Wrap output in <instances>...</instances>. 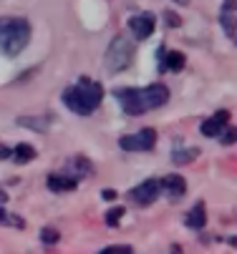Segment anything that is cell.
I'll use <instances>...</instances> for the list:
<instances>
[{
  "instance_id": "obj_5",
  "label": "cell",
  "mask_w": 237,
  "mask_h": 254,
  "mask_svg": "<svg viewBox=\"0 0 237 254\" xmlns=\"http://www.w3.org/2000/svg\"><path fill=\"white\" fill-rule=\"evenodd\" d=\"M157 143V131L154 128H142L139 133H126L119 138V146L124 151H152Z\"/></svg>"
},
{
  "instance_id": "obj_17",
  "label": "cell",
  "mask_w": 237,
  "mask_h": 254,
  "mask_svg": "<svg viewBox=\"0 0 237 254\" xmlns=\"http://www.w3.org/2000/svg\"><path fill=\"white\" fill-rule=\"evenodd\" d=\"M48 121H51V116H43V119H33V116H30V119H25V116H23V119H18V124H20V126L36 128V131H46V128H48Z\"/></svg>"
},
{
  "instance_id": "obj_26",
  "label": "cell",
  "mask_w": 237,
  "mask_h": 254,
  "mask_svg": "<svg viewBox=\"0 0 237 254\" xmlns=\"http://www.w3.org/2000/svg\"><path fill=\"white\" fill-rule=\"evenodd\" d=\"M169 254H182V247L179 244H172V247H169Z\"/></svg>"
},
{
  "instance_id": "obj_13",
  "label": "cell",
  "mask_w": 237,
  "mask_h": 254,
  "mask_svg": "<svg viewBox=\"0 0 237 254\" xmlns=\"http://www.w3.org/2000/svg\"><path fill=\"white\" fill-rule=\"evenodd\" d=\"M66 166H69V176H74L76 181L81 179V176H91L93 174V164L86 159V156H71L69 161H66Z\"/></svg>"
},
{
  "instance_id": "obj_1",
  "label": "cell",
  "mask_w": 237,
  "mask_h": 254,
  "mask_svg": "<svg viewBox=\"0 0 237 254\" xmlns=\"http://www.w3.org/2000/svg\"><path fill=\"white\" fill-rule=\"evenodd\" d=\"M114 98L119 101L121 111L126 116H139L144 111H154V108L164 106L169 101V88L164 83H152L147 88H116L114 91Z\"/></svg>"
},
{
  "instance_id": "obj_19",
  "label": "cell",
  "mask_w": 237,
  "mask_h": 254,
  "mask_svg": "<svg viewBox=\"0 0 237 254\" xmlns=\"http://www.w3.org/2000/svg\"><path fill=\"white\" fill-rule=\"evenodd\" d=\"M126 214V209L124 206H114V209H109L106 211V224L109 227H119V222H121V216Z\"/></svg>"
},
{
  "instance_id": "obj_2",
  "label": "cell",
  "mask_w": 237,
  "mask_h": 254,
  "mask_svg": "<svg viewBox=\"0 0 237 254\" xmlns=\"http://www.w3.org/2000/svg\"><path fill=\"white\" fill-rule=\"evenodd\" d=\"M63 106L71 108L76 116H91L104 101V86L98 81H91L88 76H81L74 86L63 91Z\"/></svg>"
},
{
  "instance_id": "obj_15",
  "label": "cell",
  "mask_w": 237,
  "mask_h": 254,
  "mask_svg": "<svg viewBox=\"0 0 237 254\" xmlns=\"http://www.w3.org/2000/svg\"><path fill=\"white\" fill-rule=\"evenodd\" d=\"M13 159H15V164H30L36 159V149H33L30 143H18L13 149Z\"/></svg>"
},
{
  "instance_id": "obj_18",
  "label": "cell",
  "mask_w": 237,
  "mask_h": 254,
  "mask_svg": "<svg viewBox=\"0 0 237 254\" xmlns=\"http://www.w3.org/2000/svg\"><path fill=\"white\" fill-rule=\"evenodd\" d=\"M58 239H61L58 229H53V227H43V229H41V242H43L46 247H53V244H58Z\"/></svg>"
},
{
  "instance_id": "obj_6",
  "label": "cell",
  "mask_w": 237,
  "mask_h": 254,
  "mask_svg": "<svg viewBox=\"0 0 237 254\" xmlns=\"http://www.w3.org/2000/svg\"><path fill=\"white\" fill-rule=\"evenodd\" d=\"M159 191H161L159 181H157V179H147V181H142L139 187H134V189L129 191V196H131V201H134V204H139V206H149V204L159 196Z\"/></svg>"
},
{
  "instance_id": "obj_21",
  "label": "cell",
  "mask_w": 237,
  "mask_h": 254,
  "mask_svg": "<svg viewBox=\"0 0 237 254\" xmlns=\"http://www.w3.org/2000/svg\"><path fill=\"white\" fill-rule=\"evenodd\" d=\"M98 254H134V249L129 244H119V247H106V249H101Z\"/></svg>"
},
{
  "instance_id": "obj_7",
  "label": "cell",
  "mask_w": 237,
  "mask_h": 254,
  "mask_svg": "<svg viewBox=\"0 0 237 254\" xmlns=\"http://www.w3.org/2000/svg\"><path fill=\"white\" fill-rule=\"evenodd\" d=\"M154 25H157V20H154L152 13H139V15H131L129 18V28H131V33L137 35L139 41H147L149 38V35L154 33Z\"/></svg>"
},
{
  "instance_id": "obj_22",
  "label": "cell",
  "mask_w": 237,
  "mask_h": 254,
  "mask_svg": "<svg viewBox=\"0 0 237 254\" xmlns=\"http://www.w3.org/2000/svg\"><path fill=\"white\" fill-rule=\"evenodd\" d=\"M164 23H166L169 28H179V25H182V20H179L174 13H164Z\"/></svg>"
},
{
  "instance_id": "obj_3",
  "label": "cell",
  "mask_w": 237,
  "mask_h": 254,
  "mask_svg": "<svg viewBox=\"0 0 237 254\" xmlns=\"http://www.w3.org/2000/svg\"><path fill=\"white\" fill-rule=\"evenodd\" d=\"M30 43V23L25 18H0V53L15 58Z\"/></svg>"
},
{
  "instance_id": "obj_10",
  "label": "cell",
  "mask_w": 237,
  "mask_h": 254,
  "mask_svg": "<svg viewBox=\"0 0 237 254\" xmlns=\"http://www.w3.org/2000/svg\"><path fill=\"white\" fill-rule=\"evenodd\" d=\"M235 10H237V0H225L222 3V10H220V23L227 33V38L235 41L237 35V28H235Z\"/></svg>"
},
{
  "instance_id": "obj_4",
  "label": "cell",
  "mask_w": 237,
  "mask_h": 254,
  "mask_svg": "<svg viewBox=\"0 0 237 254\" xmlns=\"http://www.w3.org/2000/svg\"><path fill=\"white\" fill-rule=\"evenodd\" d=\"M131 58H134V46L126 35H116V38L109 43L106 48V56H104V65L109 73H121L131 65Z\"/></svg>"
},
{
  "instance_id": "obj_23",
  "label": "cell",
  "mask_w": 237,
  "mask_h": 254,
  "mask_svg": "<svg viewBox=\"0 0 237 254\" xmlns=\"http://www.w3.org/2000/svg\"><path fill=\"white\" fill-rule=\"evenodd\" d=\"M235 133H237V131H235V126H232V128H227V131L222 133V143H227V146H230V143H235Z\"/></svg>"
},
{
  "instance_id": "obj_25",
  "label": "cell",
  "mask_w": 237,
  "mask_h": 254,
  "mask_svg": "<svg viewBox=\"0 0 237 254\" xmlns=\"http://www.w3.org/2000/svg\"><path fill=\"white\" fill-rule=\"evenodd\" d=\"M13 156V149H8V146H0V161L3 159H10Z\"/></svg>"
},
{
  "instance_id": "obj_8",
  "label": "cell",
  "mask_w": 237,
  "mask_h": 254,
  "mask_svg": "<svg viewBox=\"0 0 237 254\" xmlns=\"http://www.w3.org/2000/svg\"><path fill=\"white\" fill-rule=\"evenodd\" d=\"M159 187L166 191L169 201H179V199L187 194V181H184L179 174H169V176H164V179L159 181Z\"/></svg>"
},
{
  "instance_id": "obj_14",
  "label": "cell",
  "mask_w": 237,
  "mask_h": 254,
  "mask_svg": "<svg viewBox=\"0 0 237 254\" xmlns=\"http://www.w3.org/2000/svg\"><path fill=\"white\" fill-rule=\"evenodd\" d=\"M184 63H187V58H184V53L182 51H164V70H182L184 68Z\"/></svg>"
},
{
  "instance_id": "obj_28",
  "label": "cell",
  "mask_w": 237,
  "mask_h": 254,
  "mask_svg": "<svg viewBox=\"0 0 237 254\" xmlns=\"http://www.w3.org/2000/svg\"><path fill=\"white\" fill-rule=\"evenodd\" d=\"M5 199H8V196H5V191H0V204H3Z\"/></svg>"
},
{
  "instance_id": "obj_11",
  "label": "cell",
  "mask_w": 237,
  "mask_h": 254,
  "mask_svg": "<svg viewBox=\"0 0 237 254\" xmlns=\"http://www.w3.org/2000/svg\"><path fill=\"white\" fill-rule=\"evenodd\" d=\"M46 187H48L51 191L61 194V191H74V189L79 187V181H76L74 176H69V174H51V176L46 179Z\"/></svg>"
},
{
  "instance_id": "obj_20",
  "label": "cell",
  "mask_w": 237,
  "mask_h": 254,
  "mask_svg": "<svg viewBox=\"0 0 237 254\" xmlns=\"http://www.w3.org/2000/svg\"><path fill=\"white\" fill-rule=\"evenodd\" d=\"M0 224H8V227L13 224V227H18V229H23V227H25V222H23V219H18L15 214H5L3 209H0Z\"/></svg>"
},
{
  "instance_id": "obj_27",
  "label": "cell",
  "mask_w": 237,
  "mask_h": 254,
  "mask_svg": "<svg viewBox=\"0 0 237 254\" xmlns=\"http://www.w3.org/2000/svg\"><path fill=\"white\" fill-rule=\"evenodd\" d=\"M177 5H189V0H174Z\"/></svg>"
},
{
  "instance_id": "obj_24",
  "label": "cell",
  "mask_w": 237,
  "mask_h": 254,
  "mask_svg": "<svg viewBox=\"0 0 237 254\" xmlns=\"http://www.w3.org/2000/svg\"><path fill=\"white\" fill-rule=\"evenodd\" d=\"M101 196H104L106 201H114V199H116V191H114V189H104V191H101Z\"/></svg>"
},
{
  "instance_id": "obj_9",
  "label": "cell",
  "mask_w": 237,
  "mask_h": 254,
  "mask_svg": "<svg viewBox=\"0 0 237 254\" xmlns=\"http://www.w3.org/2000/svg\"><path fill=\"white\" fill-rule=\"evenodd\" d=\"M227 119H230V111H217L215 116H210L207 121H202V126H199V131H202V136H207V138H215V136H220L222 133V128H225V124H227Z\"/></svg>"
},
{
  "instance_id": "obj_12",
  "label": "cell",
  "mask_w": 237,
  "mask_h": 254,
  "mask_svg": "<svg viewBox=\"0 0 237 254\" xmlns=\"http://www.w3.org/2000/svg\"><path fill=\"white\" fill-rule=\"evenodd\" d=\"M184 224H187L189 229H194V232H202V229H205V224H207V209H205V201H197V204L189 209Z\"/></svg>"
},
{
  "instance_id": "obj_16",
  "label": "cell",
  "mask_w": 237,
  "mask_h": 254,
  "mask_svg": "<svg viewBox=\"0 0 237 254\" xmlns=\"http://www.w3.org/2000/svg\"><path fill=\"white\" fill-rule=\"evenodd\" d=\"M197 154H199L197 149H174V151H172V161H174L177 166H184V164L194 161Z\"/></svg>"
}]
</instances>
